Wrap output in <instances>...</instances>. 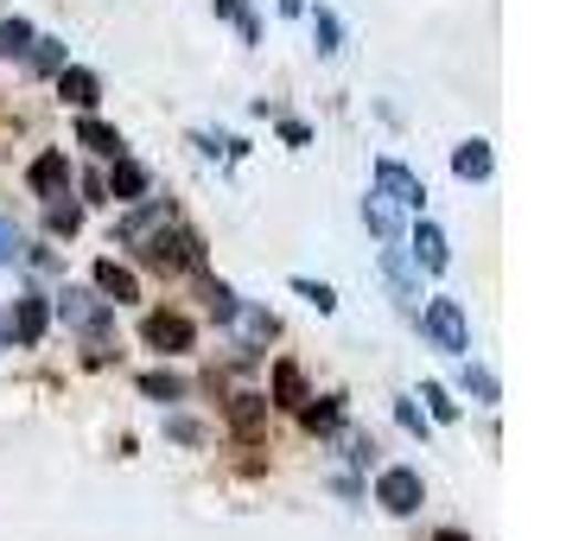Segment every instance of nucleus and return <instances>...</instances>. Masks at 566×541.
I'll return each instance as SVG.
<instances>
[{
    "instance_id": "9",
    "label": "nucleus",
    "mask_w": 566,
    "mask_h": 541,
    "mask_svg": "<svg viewBox=\"0 0 566 541\" xmlns=\"http://www.w3.org/2000/svg\"><path fill=\"white\" fill-rule=\"evenodd\" d=\"M45 319H52L45 300H20V306H13V337H20V344H39V337H45Z\"/></svg>"
},
{
    "instance_id": "7",
    "label": "nucleus",
    "mask_w": 566,
    "mask_h": 541,
    "mask_svg": "<svg viewBox=\"0 0 566 541\" xmlns=\"http://www.w3.org/2000/svg\"><path fill=\"white\" fill-rule=\"evenodd\" d=\"M64 185H71V166H64V154H39V159H32V191L64 198Z\"/></svg>"
},
{
    "instance_id": "1",
    "label": "nucleus",
    "mask_w": 566,
    "mask_h": 541,
    "mask_svg": "<svg viewBox=\"0 0 566 541\" xmlns=\"http://www.w3.org/2000/svg\"><path fill=\"white\" fill-rule=\"evenodd\" d=\"M420 325H427V337H433V351H446V357H464L471 332H464V306H459V300H427Z\"/></svg>"
},
{
    "instance_id": "10",
    "label": "nucleus",
    "mask_w": 566,
    "mask_h": 541,
    "mask_svg": "<svg viewBox=\"0 0 566 541\" xmlns=\"http://www.w3.org/2000/svg\"><path fill=\"white\" fill-rule=\"evenodd\" d=\"M103 191H115L122 205H134L140 191H147V166H134V159H115V173H108V185Z\"/></svg>"
},
{
    "instance_id": "30",
    "label": "nucleus",
    "mask_w": 566,
    "mask_h": 541,
    "mask_svg": "<svg viewBox=\"0 0 566 541\" xmlns=\"http://www.w3.org/2000/svg\"><path fill=\"white\" fill-rule=\"evenodd\" d=\"M172 439H185V446H198L205 434H198V420H172Z\"/></svg>"
},
{
    "instance_id": "12",
    "label": "nucleus",
    "mask_w": 566,
    "mask_h": 541,
    "mask_svg": "<svg viewBox=\"0 0 566 541\" xmlns=\"http://www.w3.org/2000/svg\"><path fill=\"white\" fill-rule=\"evenodd\" d=\"M96 287H103L115 306H122V300H140V281H134L128 268H115V261H103V268H96Z\"/></svg>"
},
{
    "instance_id": "32",
    "label": "nucleus",
    "mask_w": 566,
    "mask_h": 541,
    "mask_svg": "<svg viewBox=\"0 0 566 541\" xmlns=\"http://www.w3.org/2000/svg\"><path fill=\"white\" fill-rule=\"evenodd\" d=\"M439 541H464V535H459V529H439Z\"/></svg>"
},
{
    "instance_id": "13",
    "label": "nucleus",
    "mask_w": 566,
    "mask_h": 541,
    "mask_svg": "<svg viewBox=\"0 0 566 541\" xmlns=\"http://www.w3.org/2000/svg\"><path fill=\"white\" fill-rule=\"evenodd\" d=\"M452 173L459 179H490V147L484 141H464L459 154H452Z\"/></svg>"
},
{
    "instance_id": "23",
    "label": "nucleus",
    "mask_w": 566,
    "mask_h": 541,
    "mask_svg": "<svg viewBox=\"0 0 566 541\" xmlns=\"http://www.w3.org/2000/svg\"><path fill=\"white\" fill-rule=\"evenodd\" d=\"M274 395H281V402H300V370H293V363L274 370Z\"/></svg>"
},
{
    "instance_id": "11",
    "label": "nucleus",
    "mask_w": 566,
    "mask_h": 541,
    "mask_svg": "<svg viewBox=\"0 0 566 541\" xmlns=\"http://www.w3.org/2000/svg\"><path fill=\"white\" fill-rule=\"evenodd\" d=\"M57 96H64L71 108H90L96 96H103V83L90 77V71H57Z\"/></svg>"
},
{
    "instance_id": "8",
    "label": "nucleus",
    "mask_w": 566,
    "mask_h": 541,
    "mask_svg": "<svg viewBox=\"0 0 566 541\" xmlns=\"http://www.w3.org/2000/svg\"><path fill=\"white\" fill-rule=\"evenodd\" d=\"M77 141L90 147V154H103V159H122V134L108 128V122H96V115H83V122H77Z\"/></svg>"
},
{
    "instance_id": "31",
    "label": "nucleus",
    "mask_w": 566,
    "mask_h": 541,
    "mask_svg": "<svg viewBox=\"0 0 566 541\" xmlns=\"http://www.w3.org/2000/svg\"><path fill=\"white\" fill-rule=\"evenodd\" d=\"M300 7H306V0H281V13H300Z\"/></svg>"
},
{
    "instance_id": "18",
    "label": "nucleus",
    "mask_w": 566,
    "mask_h": 541,
    "mask_svg": "<svg viewBox=\"0 0 566 541\" xmlns=\"http://www.w3.org/2000/svg\"><path fill=\"white\" fill-rule=\"evenodd\" d=\"M140 388H147V395H159V402H179V395H185V383H179V376H166V370H147V376H140Z\"/></svg>"
},
{
    "instance_id": "21",
    "label": "nucleus",
    "mask_w": 566,
    "mask_h": 541,
    "mask_svg": "<svg viewBox=\"0 0 566 541\" xmlns=\"http://www.w3.org/2000/svg\"><path fill=\"white\" fill-rule=\"evenodd\" d=\"M261 427V395H235V434H255Z\"/></svg>"
},
{
    "instance_id": "6",
    "label": "nucleus",
    "mask_w": 566,
    "mask_h": 541,
    "mask_svg": "<svg viewBox=\"0 0 566 541\" xmlns=\"http://www.w3.org/2000/svg\"><path fill=\"white\" fill-rule=\"evenodd\" d=\"M140 332H147V344H154V351H185V344H191V325H185L179 312H154Z\"/></svg>"
},
{
    "instance_id": "29",
    "label": "nucleus",
    "mask_w": 566,
    "mask_h": 541,
    "mask_svg": "<svg viewBox=\"0 0 566 541\" xmlns=\"http://www.w3.org/2000/svg\"><path fill=\"white\" fill-rule=\"evenodd\" d=\"M20 256V230H13V223H0V261H13Z\"/></svg>"
},
{
    "instance_id": "28",
    "label": "nucleus",
    "mask_w": 566,
    "mask_h": 541,
    "mask_svg": "<svg viewBox=\"0 0 566 541\" xmlns=\"http://www.w3.org/2000/svg\"><path fill=\"white\" fill-rule=\"evenodd\" d=\"M337 420V402H312L306 408V427H332Z\"/></svg>"
},
{
    "instance_id": "3",
    "label": "nucleus",
    "mask_w": 566,
    "mask_h": 541,
    "mask_svg": "<svg viewBox=\"0 0 566 541\" xmlns=\"http://www.w3.org/2000/svg\"><path fill=\"white\" fill-rule=\"evenodd\" d=\"M382 274H388V287H395V300H401V312H420V281H413V261H408V249H388V256H382Z\"/></svg>"
},
{
    "instance_id": "17",
    "label": "nucleus",
    "mask_w": 566,
    "mask_h": 541,
    "mask_svg": "<svg viewBox=\"0 0 566 541\" xmlns=\"http://www.w3.org/2000/svg\"><path fill=\"white\" fill-rule=\"evenodd\" d=\"M464 395H478V402H496V395H503V388H496V376H490V370H478V363H471V370H464Z\"/></svg>"
},
{
    "instance_id": "20",
    "label": "nucleus",
    "mask_w": 566,
    "mask_h": 541,
    "mask_svg": "<svg viewBox=\"0 0 566 541\" xmlns=\"http://www.w3.org/2000/svg\"><path fill=\"white\" fill-rule=\"evenodd\" d=\"M293 293H300V300H312L318 312H332V306H337V293H332V287H325V281H306V274L293 281Z\"/></svg>"
},
{
    "instance_id": "25",
    "label": "nucleus",
    "mask_w": 566,
    "mask_h": 541,
    "mask_svg": "<svg viewBox=\"0 0 566 541\" xmlns=\"http://www.w3.org/2000/svg\"><path fill=\"white\" fill-rule=\"evenodd\" d=\"M32 45H39V58H32L39 71H64V52H57V39H32Z\"/></svg>"
},
{
    "instance_id": "5",
    "label": "nucleus",
    "mask_w": 566,
    "mask_h": 541,
    "mask_svg": "<svg viewBox=\"0 0 566 541\" xmlns=\"http://www.w3.org/2000/svg\"><path fill=\"white\" fill-rule=\"evenodd\" d=\"M376 185H382V198H395V205H420L427 191H420V179H413L408 166H395V159H382L376 166Z\"/></svg>"
},
{
    "instance_id": "2",
    "label": "nucleus",
    "mask_w": 566,
    "mask_h": 541,
    "mask_svg": "<svg viewBox=\"0 0 566 541\" xmlns=\"http://www.w3.org/2000/svg\"><path fill=\"white\" fill-rule=\"evenodd\" d=\"M376 497H382V503H388L395 516H413V510H420V497H427V490H420V471H408V465H395V471H382V478H376Z\"/></svg>"
},
{
    "instance_id": "15",
    "label": "nucleus",
    "mask_w": 566,
    "mask_h": 541,
    "mask_svg": "<svg viewBox=\"0 0 566 541\" xmlns=\"http://www.w3.org/2000/svg\"><path fill=\"white\" fill-rule=\"evenodd\" d=\"M363 217H369V230L382 236V242H395V236H401V223H395V198H369V205H363Z\"/></svg>"
},
{
    "instance_id": "27",
    "label": "nucleus",
    "mask_w": 566,
    "mask_h": 541,
    "mask_svg": "<svg viewBox=\"0 0 566 541\" xmlns=\"http://www.w3.org/2000/svg\"><path fill=\"white\" fill-rule=\"evenodd\" d=\"M77 223H83V217H77V205H52V230H64V236H71Z\"/></svg>"
},
{
    "instance_id": "19",
    "label": "nucleus",
    "mask_w": 566,
    "mask_h": 541,
    "mask_svg": "<svg viewBox=\"0 0 566 541\" xmlns=\"http://www.w3.org/2000/svg\"><path fill=\"white\" fill-rule=\"evenodd\" d=\"M64 319H77V325H90V332H103V312L90 306L83 293H64Z\"/></svg>"
},
{
    "instance_id": "24",
    "label": "nucleus",
    "mask_w": 566,
    "mask_h": 541,
    "mask_svg": "<svg viewBox=\"0 0 566 541\" xmlns=\"http://www.w3.org/2000/svg\"><path fill=\"white\" fill-rule=\"evenodd\" d=\"M217 13H223V20H235V27H242V39H255V20H249V7H242V0H217Z\"/></svg>"
},
{
    "instance_id": "4",
    "label": "nucleus",
    "mask_w": 566,
    "mask_h": 541,
    "mask_svg": "<svg viewBox=\"0 0 566 541\" xmlns=\"http://www.w3.org/2000/svg\"><path fill=\"white\" fill-rule=\"evenodd\" d=\"M147 261L154 268H191V236H166V230H147Z\"/></svg>"
},
{
    "instance_id": "22",
    "label": "nucleus",
    "mask_w": 566,
    "mask_h": 541,
    "mask_svg": "<svg viewBox=\"0 0 566 541\" xmlns=\"http://www.w3.org/2000/svg\"><path fill=\"white\" fill-rule=\"evenodd\" d=\"M312 32H318V52H337V20L325 13V7L312 13Z\"/></svg>"
},
{
    "instance_id": "16",
    "label": "nucleus",
    "mask_w": 566,
    "mask_h": 541,
    "mask_svg": "<svg viewBox=\"0 0 566 541\" xmlns=\"http://www.w3.org/2000/svg\"><path fill=\"white\" fill-rule=\"evenodd\" d=\"M0 52H7V58L32 52V27H27V20H0Z\"/></svg>"
},
{
    "instance_id": "26",
    "label": "nucleus",
    "mask_w": 566,
    "mask_h": 541,
    "mask_svg": "<svg viewBox=\"0 0 566 541\" xmlns=\"http://www.w3.org/2000/svg\"><path fill=\"white\" fill-rule=\"evenodd\" d=\"M427 402H433V414H439V420H452V414H459V402H452L446 388H433V383H427Z\"/></svg>"
},
{
    "instance_id": "14",
    "label": "nucleus",
    "mask_w": 566,
    "mask_h": 541,
    "mask_svg": "<svg viewBox=\"0 0 566 541\" xmlns=\"http://www.w3.org/2000/svg\"><path fill=\"white\" fill-rule=\"evenodd\" d=\"M413 256H420V268H433V274L452 261V256H446V236H439L433 223H420V230H413Z\"/></svg>"
}]
</instances>
